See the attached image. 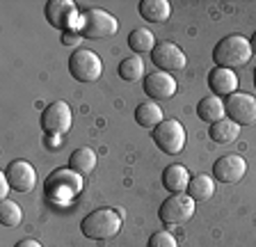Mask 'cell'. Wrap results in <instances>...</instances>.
Segmentation results:
<instances>
[{"instance_id":"ba28073f","label":"cell","mask_w":256,"mask_h":247,"mask_svg":"<svg viewBox=\"0 0 256 247\" xmlns=\"http://www.w3.org/2000/svg\"><path fill=\"white\" fill-rule=\"evenodd\" d=\"M224 108H226L229 119L236 122L238 126H252V124H256V98L252 94L236 92V94H231L224 101Z\"/></svg>"},{"instance_id":"83f0119b","label":"cell","mask_w":256,"mask_h":247,"mask_svg":"<svg viewBox=\"0 0 256 247\" xmlns=\"http://www.w3.org/2000/svg\"><path fill=\"white\" fill-rule=\"evenodd\" d=\"M10 181H7L5 174H0V199H7V192H10Z\"/></svg>"},{"instance_id":"f546056e","label":"cell","mask_w":256,"mask_h":247,"mask_svg":"<svg viewBox=\"0 0 256 247\" xmlns=\"http://www.w3.org/2000/svg\"><path fill=\"white\" fill-rule=\"evenodd\" d=\"M250 46H252V53H256V32L252 34V39H250Z\"/></svg>"},{"instance_id":"f1b7e54d","label":"cell","mask_w":256,"mask_h":247,"mask_svg":"<svg viewBox=\"0 0 256 247\" xmlns=\"http://www.w3.org/2000/svg\"><path fill=\"white\" fill-rule=\"evenodd\" d=\"M14 247H42L37 240H32V238H26V240H21V242H16Z\"/></svg>"},{"instance_id":"30bf717a","label":"cell","mask_w":256,"mask_h":247,"mask_svg":"<svg viewBox=\"0 0 256 247\" xmlns=\"http://www.w3.org/2000/svg\"><path fill=\"white\" fill-rule=\"evenodd\" d=\"M44 14H46V21L53 28L62 30V32H66V30H76V26H78V16H80V12L76 10V5L69 2V0H50V2H46Z\"/></svg>"},{"instance_id":"6da1fadb","label":"cell","mask_w":256,"mask_h":247,"mask_svg":"<svg viewBox=\"0 0 256 247\" xmlns=\"http://www.w3.org/2000/svg\"><path fill=\"white\" fill-rule=\"evenodd\" d=\"M119 229H122V215L117 208H96L80 222L82 236L92 240H108V238L117 236Z\"/></svg>"},{"instance_id":"52a82bcc","label":"cell","mask_w":256,"mask_h":247,"mask_svg":"<svg viewBox=\"0 0 256 247\" xmlns=\"http://www.w3.org/2000/svg\"><path fill=\"white\" fill-rule=\"evenodd\" d=\"M154 142L162 154H181L186 146V128L176 119H162L154 128Z\"/></svg>"},{"instance_id":"4316f807","label":"cell","mask_w":256,"mask_h":247,"mask_svg":"<svg viewBox=\"0 0 256 247\" xmlns=\"http://www.w3.org/2000/svg\"><path fill=\"white\" fill-rule=\"evenodd\" d=\"M62 44L64 46H80L82 44V34L78 30H66V32H62Z\"/></svg>"},{"instance_id":"ac0fdd59","label":"cell","mask_w":256,"mask_h":247,"mask_svg":"<svg viewBox=\"0 0 256 247\" xmlns=\"http://www.w3.org/2000/svg\"><path fill=\"white\" fill-rule=\"evenodd\" d=\"M172 14V5L167 0H142L140 2V16L149 23H165Z\"/></svg>"},{"instance_id":"cb8c5ba5","label":"cell","mask_w":256,"mask_h":247,"mask_svg":"<svg viewBox=\"0 0 256 247\" xmlns=\"http://www.w3.org/2000/svg\"><path fill=\"white\" fill-rule=\"evenodd\" d=\"M23 220V210L21 206L12 202V199H0V222L2 226H18Z\"/></svg>"},{"instance_id":"9a60e30c","label":"cell","mask_w":256,"mask_h":247,"mask_svg":"<svg viewBox=\"0 0 256 247\" xmlns=\"http://www.w3.org/2000/svg\"><path fill=\"white\" fill-rule=\"evenodd\" d=\"M208 85H210L215 96H231V94H236V90H238V76L231 69L215 66V69L208 74Z\"/></svg>"},{"instance_id":"d4e9b609","label":"cell","mask_w":256,"mask_h":247,"mask_svg":"<svg viewBox=\"0 0 256 247\" xmlns=\"http://www.w3.org/2000/svg\"><path fill=\"white\" fill-rule=\"evenodd\" d=\"M119 76H122V80L126 82H135L140 80L144 76V62L140 55H133V58H126L119 64Z\"/></svg>"},{"instance_id":"8fae6325","label":"cell","mask_w":256,"mask_h":247,"mask_svg":"<svg viewBox=\"0 0 256 247\" xmlns=\"http://www.w3.org/2000/svg\"><path fill=\"white\" fill-rule=\"evenodd\" d=\"M151 62L160 71H181L186 69L188 58L176 44L162 42V44H156V48L151 50Z\"/></svg>"},{"instance_id":"5b68a950","label":"cell","mask_w":256,"mask_h":247,"mask_svg":"<svg viewBox=\"0 0 256 247\" xmlns=\"http://www.w3.org/2000/svg\"><path fill=\"white\" fill-rule=\"evenodd\" d=\"M69 74L78 82H96L103 74L101 58L90 48H76L69 58Z\"/></svg>"},{"instance_id":"7c38bea8","label":"cell","mask_w":256,"mask_h":247,"mask_svg":"<svg viewBox=\"0 0 256 247\" xmlns=\"http://www.w3.org/2000/svg\"><path fill=\"white\" fill-rule=\"evenodd\" d=\"M5 176L16 192H32L34 186H37L34 167H32L28 160H12L5 170Z\"/></svg>"},{"instance_id":"603a6c76","label":"cell","mask_w":256,"mask_h":247,"mask_svg":"<svg viewBox=\"0 0 256 247\" xmlns=\"http://www.w3.org/2000/svg\"><path fill=\"white\" fill-rule=\"evenodd\" d=\"M128 46H130L135 53H149V50L156 48V37L146 28H135L133 32L128 34Z\"/></svg>"},{"instance_id":"484cf974","label":"cell","mask_w":256,"mask_h":247,"mask_svg":"<svg viewBox=\"0 0 256 247\" xmlns=\"http://www.w3.org/2000/svg\"><path fill=\"white\" fill-rule=\"evenodd\" d=\"M149 247H178V245H176V238L170 231H156L149 238Z\"/></svg>"},{"instance_id":"8992f818","label":"cell","mask_w":256,"mask_h":247,"mask_svg":"<svg viewBox=\"0 0 256 247\" xmlns=\"http://www.w3.org/2000/svg\"><path fill=\"white\" fill-rule=\"evenodd\" d=\"M194 215V199L188 192H178L167 197L162 204H160L158 218L162 224L167 226H176V224H186Z\"/></svg>"},{"instance_id":"4fadbf2b","label":"cell","mask_w":256,"mask_h":247,"mask_svg":"<svg viewBox=\"0 0 256 247\" xmlns=\"http://www.w3.org/2000/svg\"><path fill=\"white\" fill-rule=\"evenodd\" d=\"M213 174L222 183H238L247 174V160L238 154H226V156L215 160Z\"/></svg>"},{"instance_id":"7a4b0ae2","label":"cell","mask_w":256,"mask_h":247,"mask_svg":"<svg viewBox=\"0 0 256 247\" xmlns=\"http://www.w3.org/2000/svg\"><path fill=\"white\" fill-rule=\"evenodd\" d=\"M252 46L250 39H245L242 34H229L213 48V62L222 69H238L245 66L252 58Z\"/></svg>"},{"instance_id":"3957f363","label":"cell","mask_w":256,"mask_h":247,"mask_svg":"<svg viewBox=\"0 0 256 247\" xmlns=\"http://www.w3.org/2000/svg\"><path fill=\"white\" fill-rule=\"evenodd\" d=\"M82 186H85L82 174L66 167V170H55V172L48 174L46 181H44V192L53 202H71L82 192Z\"/></svg>"},{"instance_id":"9c48e42d","label":"cell","mask_w":256,"mask_h":247,"mask_svg":"<svg viewBox=\"0 0 256 247\" xmlns=\"http://www.w3.org/2000/svg\"><path fill=\"white\" fill-rule=\"evenodd\" d=\"M71 108L64 101H53L42 112V128L46 135H64L71 128Z\"/></svg>"},{"instance_id":"ffe728a7","label":"cell","mask_w":256,"mask_h":247,"mask_svg":"<svg viewBox=\"0 0 256 247\" xmlns=\"http://www.w3.org/2000/svg\"><path fill=\"white\" fill-rule=\"evenodd\" d=\"M69 167L74 170V172L78 174H92L96 167V154L94 149H90V146H80V149H76L74 154L69 156Z\"/></svg>"},{"instance_id":"7402d4cb","label":"cell","mask_w":256,"mask_h":247,"mask_svg":"<svg viewBox=\"0 0 256 247\" xmlns=\"http://www.w3.org/2000/svg\"><path fill=\"white\" fill-rule=\"evenodd\" d=\"M238 133H240V126L236 122H231V119H220V122H215L213 126H210V130H208V135H210L218 144L234 142L236 138H238Z\"/></svg>"},{"instance_id":"44dd1931","label":"cell","mask_w":256,"mask_h":247,"mask_svg":"<svg viewBox=\"0 0 256 247\" xmlns=\"http://www.w3.org/2000/svg\"><path fill=\"white\" fill-rule=\"evenodd\" d=\"M215 192V183L208 174H197V176L190 178V186H188V194H190L194 202H208Z\"/></svg>"},{"instance_id":"5bb4252c","label":"cell","mask_w":256,"mask_h":247,"mask_svg":"<svg viewBox=\"0 0 256 247\" xmlns=\"http://www.w3.org/2000/svg\"><path fill=\"white\" fill-rule=\"evenodd\" d=\"M144 92L151 101H167L176 94V80L167 71H156L144 78Z\"/></svg>"},{"instance_id":"4dcf8cb0","label":"cell","mask_w":256,"mask_h":247,"mask_svg":"<svg viewBox=\"0 0 256 247\" xmlns=\"http://www.w3.org/2000/svg\"><path fill=\"white\" fill-rule=\"evenodd\" d=\"M254 87H256V69H254Z\"/></svg>"},{"instance_id":"d6986e66","label":"cell","mask_w":256,"mask_h":247,"mask_svg":"<svg viewBox=\"0 0 256 247\" xmlns=\"http://www.w3.org/2000/svg\"><path fill=\"white\" fill-rule=\"evenodd\" d=\"M135 122L142 126V128H151L154 130L160 122H162V110L156 101H144L135 108Z\"/></svg>"},{"instance_id":"2e32d148","label":"cell","mask_w":256,"mask_h":247,"mask_svg":"<svg viewBox=\"0 0 256 247\" xmlns=\"http://www.w3.org/2000/svg\"><path fill=\"white\" fill-rule=\"evenodd\" d=\"M190 172H188L183 165H170L162 172V186L167 188V192H188V186H190Z\"/></svg>"},{"instance_id":"277c9868","label":"cell","mask_w":256,"mask_h":247,"mask_svg":"<svg viewBox=\"0 0 256 247\" xmlns=\"http://www.w3.org/2000/svg\"><path fill=\"white\" fill-rule=\"evenodd\" d=\"M76 30L87 39H106V37L117 34L119 23L106 10H85V12H80Z\"/></svg>"},{"instance_id":"e0dca14e","label":"cell","mask_w":256,"mask_h":247,"mask_svg":"<svg viewBox=\"0 0 256 247\" xmlns=\"http://www.w3.org/2000/svg\"><path fill=\"white\" fill-rule=\"evenodd\" d=\"M197 114L202 122L210 124L213 126L215 122H220V119H224V114H226V108H224V101L220 96H215V94H210V96H204L202 101L197 103Z\"/></svg>"}]
</instances>
